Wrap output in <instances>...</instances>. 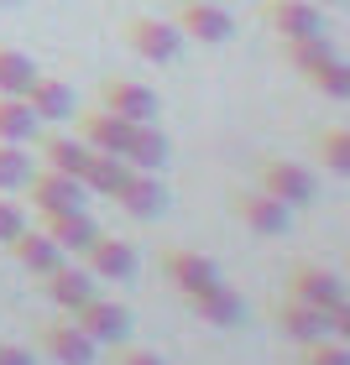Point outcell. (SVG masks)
Returning a JSON list of instances; mask_svg holds the SVG:
<instances>
[{
    "label": "cell",
    "instance_id": "cell-30",
    "mask_svg": "<svg viewBox=\"0 0 350 365\" xmlns=\"http://www.w3.org/2000/svg\"><path fill=\"white\" fill-rule=\"evenodd\" d=\"M298 365H350V344L335 334L309 339V344H298Z\"/></svg>",
    "mask_w": 350,
    "mask_h": 365
},
{
    "label": "cell",
    "instance_id": "cell-8",
    "mask_svg": "<svg viewBox=\"0 0 350 365\" xmlns=\"http://www.w3.org/2000/svg\"><path fill=\"white\" fill-rule=\"evenodd\" d=\"M230 214L251 230V235H282L293 220V209L282 204V198H272L266 188H241V193H230Z\"/></svg>",
    "mask_w": 350,
    "mask_h": 365
},
{
    "label": "cell",
    "instance_id": "cell-26",
    "mask_svg": "<svg viewBox=\"0 0 350 365\" xmlns=\"http://www.w3.org/2000/svg\"><path fill=\"white\" fill-rule=\"evenodd\" d=\"M31 173H37V157L26 152V141H0V188H26Z\"/></svg>",
    "mask_w": 350,
    "mask_h": 365
},
{
    "label": "cell",
    "instance_id": "cell-1",
    "mask_svg": "<svg viewBox=\"0 0 350 365\" xmlns=\"http://www.w3.org/2000/svg\"><path fill=\"white\" fill-rule=\"evenodd\" d=\"M121 42L141 63H178V53H183L189 37H183L173 21H162V16H126L121 21Z\"/></svg>",
    "mask_w": 350,
    "mask_h": 365
},
{
    "label": "cell",
    "instance_id": "cell-22",
    "mask_svg": "<svg viewBox=\"0 0 350 365\" xmlns=\"http://www.w3.org/2000/svg\"><path fill=\"white\" fill-rule=\"evenodd\" d=\"M94 146H84L79 136H42L37 141V168H53V173H69L84 182V168H89Z\"/></svg>",
    "mask_w": 350,
    "mask_h": 365
},
{
    "label": "cell",
    "instance_id": "cell-35",
    "mask_svg": "<svg viewBox=\"0 0 350 365\" xmlns=\"http://www.w3.org/2000/svg\"><path fill=\"white\" fill-rule=\"evenodd\" d=\"M314 6H324V11H340V6H350V0H314Z\"/></svg>",
    "mask_w": 350,
    "mask_h": 365
},
{
    "label": "cell",
    "instance_id": "cell-20",
    "mask_svg": "<svg viewBox=\"0 0 350 365\" xmlns=\"http://www.w3.org/2000/svg\"><path fill=\"white\" fill-rule=\"evenodd\" d=\"M6 251H11L16 267L31 272V277H47V272H53L58 261H63V251H58L53 240H47V230H42V225H37V230L26 225L21 235H11V240H6Z\"/></svg>",
    "mask_w": 350,
    "mask_h": 365
},
{
    "label": "cell",
    "instance_id": "cell-18",
    "mask_svg": "<svg viewBox=\"0 0 350 365\" xmlns=\"http://www.w3.org/2000/svg\"><path fill=\"white\" fill-rule=\"evenodd\" d=\"M183 303H189L194 319L209 324V329H236V324H241V292L230 287V282H209L204 292L183 297Z\"/></svg>",
    "mask_w": 350,
    "mask_h": 365
},
{
    "label": "cell",
    "instance_id": "cell-31",
    "mask_svg": "<svg viewBox=\"0 0 350 365\" xmlns=\"http://www.w3.org/2000/svg\"><path fill=\"white\" fill-rule=\"evenodd\" d=\"M110 365H168L157 350H141V344H110Z\"/></svg>",
    "mask_w": 350,
    "mask_h": 365
},
{
    "label": "cell",
    "instance_id": "cell-6",
    "mask_svg": "<svg viewBox=\"0 0 350 365\" xmlns=\"http://www.w3.org/2000/svg\"><path fill=\"white\" fill-rule=\"evenodd\" d=\"M69 319L84 329L94 344H121V339H131V329H136V324H131V308H126V303H115V297H99V292L89 297V303H79Z\"/></svg>",
    "mask_w": 350,
    "mask_h": 365
},
{
    "label": "cell",
    "instance_id": "cell-25",
    "mask_svg": "<svg viewBox=\"0 0 350 365\" xmlns=\"http://www.w3.org/2000/svg\"><path fill=\"white\" fill-rule=\"evenodd\" d=\"M31 78H37V63H31L21 47L0 42V94H26Z\"/></svg>",
    "mask_w": 350,
    "mask_h": 365
},
{
    "label": "cell",
    "instance_id": "cell-3",
    "mask_svg": "<svg viewBox=\"0 0 350 365\" xmlns=\"http://www.w3.org/2000/svg\"><path fill=\"white\" fill-rule=\"evenodd\" d=\"M256 188H266L272 198H282L288 209H309V204H314V193H319V182H314L309 168H298V162L256 157Z\"/></svg>",
    "mask_w": 350,
    "mask_h": 365
},
{
    "label": "cell",
    "instance_id": "cell-11",
    "mask_svg": "<svg viewBox=\"0 0 350 365\" xmlns=\"http://www.w3.org/2000/svg\"><path fill=\"white\" fill-rule=\"evenodd\" d=\"M115 204H121V214H131V220H157L162 209H168V182H162V173H141V168H131L126 182L110 193Z\"/></svg>",
    "mask_w": 350,
    "mask_h": 365
},
{
    "label": "cell",
    "instance_id": "cell-24",
    "mask_svg": "<svg viewBox=\"0 0 350 365\" xmlns=\"http://www.w3.org/2000/svg\"><path fill=\"white\" fill-rule=\"evenodd\" d=\"M304 84H309V89H319L324 99H350V63L329 53L324 63H314V68L304 73Z\"/></svg>",
    "mask_w": 350,
    "mask_h": 365
},
{
    "label": "cell",
    "instance_id": "cell-14",
    "mask_svg": "<svg viewBox=\"0 0 350 365\" xmlns=\"http://www.w3.org/2000/svg\"><path fill=\"white\" fill-rule=\"evenodd\" d=\"M84 267H89L94 282H131L136 277V251H131V240H115V235L99 230L84 251Z\"/></svg>",
    "mask_w": 350,
    "mask_h": 365
},
{
    "label": "cell",
    "instance_id": "cell-13",
    "mask_svg": "<svg viewBox=\"0 0 350 365\" xmlns=\"http://www.w3.org/2000/svg\"><path fill=\"white\" fill-rule=\"evenodd\" d=\"M162 277L173 282V292L194 297V292H204L209 282H220V267H214L209 256L189 251V245H168V251H162Z\"/></svg>",
    "mask_w": 350,
    "mask_h": 365
},
{
    "label": "cell",
    "instance_id": "cell-10",
    "mask_svg": "<svg viewBox=\"0 0 350 365\" xmlns=\"http://www.w3.org/2000/svg\"><path fill=\"white\" fill-rule=\"evenodd\" d=\"M282 292H288V297H304V303H314V308L329 313V308L345 297V282L329 272V267H319V261H293L288 277H282Z\"/></svg>",
    "mask_w": 350,
    "mask_h": 365
},
{
    "label": "cell",
    "instance_id": "cell-12",
    "mask_svg": "<svg viewBox=\"0 0 350 365\" xmlns=\"http://www.w3.org/2000/svg\"><path fill=\"white\" fill-rule=\"evenodd\" d=\"M69 120H74V136L84 141V146H94V152H110V157H121V152H126V141H131V120L110 115L105 105L74 110Z\"/></svg>",
    "mask_w": 350,
    "mask_h": 365
},
{
    "label": "cell",
    "instance_id": "cell-5",
    "mask_svg": "<svg viewBox=\"0 0 350 365\" xmlns=\"http://www.w3.org/2000/svg\"><path fill=\"white\" fill-rule=\"evenodd\" d=\"M99 105H105L110 115H121V120L141 125V120H157L162 115V99L152 84H141V78H99Z\"/></svg>",
    "mask_w": 350,
    "mask_h": 365
},
{
    "label": "cell",
    "instance_id": "cell-37",
    "mask_svg": "<svg viewBox=\"0 0 350 365\" xmlns=\"http://www.w3.org/2000/svg\"><path fill=\"white\" fill-rule=\"evenodd\" d=\"M345 267H350V256H345Z\"/></svg>",
    "mask_w": 350,
    "mask_h": 365
},
{
    "label": "cell",
    "instance_id": "cell-34",
    "mask_svg": "<svg viewBox=\"0 0 350 365\" xmlns=\"http://www.w3.org/2000/svg\"><path fill=\"white\" fill-rule=\"evenodd\" d=\"M0 365H37L26 344H0Z\"/></svg>",
    "mask_w": 350,
    "mask_h": 365
},
{
    "label": "cell",
    "instance_id": "cell-15",
    "mask_svg": "<svg viewBox=\"0 0 350 365\" xmlns=\"http://www.w3.org/2000/svg\"><path fill=\"white\" fill-rule=\"evenodd\" d=\"M42 292H47V303H53V308L74 313L79 303H89V297H94V277H89L84 261H69V256H63L58 267L42 277Z\"/></svg>",
    "mask_w": 350,
    "mask_h": 365
},
{
    "label": "cell",
    "instance_id": "cell-28",
    "mask_svg": "<svg viewBox=\"0 0 350 365\" xmlns=\"http://www.w3.org/2000/svg\"><path fill=\"white\" fill-rule=\"evenodd\" d=\"M126 173H131V168H126L121 157H110V152H94V157H89V168H84V188L110 198V193L126 182Z\"/></svg>",
    "mask_w": 350,
    "mask_h": 365
},
{
    "label": "cell",
    "instance_id": "cell-33",
    "mask_svg": "<svg viewBox=\"0 0 350 365\" xmlns=\"http://www.w3.org/2000/svg\"><path fill=\"white\" fill-rule=\"evenodd\" d=\"M324 319H329V334H335V339H345V344H350V297H340V303H335V308H329V313H324Z\"/></svg>",
    "mask_w": 350,
    "mask_h": 365
},
{
    "label": "cell",
    "instance_id": "cell-7",
    "mask_svg": "<svg viewBox=\"0 0 350 365\" xmlns=\"http://www.w3.org/2000/svg\"><path fill=\"white\" fill-rule=\"evenodd\" d=\"M37 350L53 355L58 365H94L99 344H94L74 319H42V324H37Z\"/></svg>",
    "mask_w": 350,
    "mask_h": 365
},
{
    "label": "cell",
    "instance_id": "cell-21",
    "mask_svg": "<svg viewBox=\"0 0 350 365\" xmlns=\"http://www.w3.org/2000/svg\"><path fill=\"white\" fill-rule=\"evenodd\" d=\"M21 99L31 105V115H37V120H69V115H74V89L63 84L58 73H42V68H37V78L26 84Z\"/></svg>",
    "mask_w": 350,
    "mask_h": 365
},
{
    "label": "cell",
    "instance_id": "cell-29",
    "mask_svg": "<svg viewBox=\"0 0 350 365\" xmlns=\"http://www.w3.org/2000/svg\"><path fill=\"white\" fill-rule=\"evenodd\" d=\"M329 53H335V47H329V37H298V42H282V63H288L298 78H304L314 63H324Z\"/></svg>",
    "mask_w": 350,
    "mask_h": 365
},
{
    "label": "cell",
    "instance_id": "cell-19",
    "mask_svg": "<svg viewBox=\"0 0 350 365\" xmlns=\"http://www.w3.org/2000/svg\"><path fill=\"white\" fill-rule=\"evenodd\" d=\"M121 162L126 168H141V173H162L173 162V141L157 130V120H141V125H131V141H126Z\"/></svg>",
    "mask_w": 350,
    "mask_h": 365
},
{
    "label": "cell",
    "instance_id": "cell-23",
    "mask_svg": "<svg viewBox=\"0 0 350 365\" xmlns=\"http://www.w3.org/2000/svg\"><path fill=\"white\" fill-rule=\"evenodd\" d=\"M37 115L21 94H0V141H31L37 136Z\"/></svg>",
    "mask_w": 350,
    "mask_h": 365
},
{
    "label": "cell",
    "instance_id": "cell-27",
    "mask_svg": "<svg viewBox=\"0 0 350 365\" xmlns=\"http://www.w3.org/2000/svg\"><path fill=\"white\" fill-rule=\"evenodd\" d=\"M314 152H319V162H324L335 178H350V130H345V125L319 130V136H314Z\"/></svg>",
    "mask_w": 350,
    "mask_h": 365
},
{
    "label": "cell",
    "instance_id": "cell-16",
    "mask_svg": "<svg viewBox=\"0 0 350 365\" xmlns=\"http://www.w3.org/2000/svg\"><path fill=\"white\" fill-rule=\"evenodd\" d=\"M272 324L288 334L293 344H309V339H324L329 334V319H324V308H314L304 303V297H288L282 292L277 303H272Z\"/></svg>",
    "mask_w": 350,
    "mask_h": 365
},
{
    "label": "cell",
    "instance_id": "cell-17",
    "mask_svg": "<svg viewBox=\"0 0 350 365\" xmlns=\"http://www.w3.org/2000/svg\"><path fill=\"white\" fill-rule=\"evenodd\" d=\"M42 230H47V240H53L63 256H84L89 240L99 235V225L89 220V209H58V214H42Z\"/></svg>",
    "mask_w": 350,
    "mask_h": 365
},
{
    "label": "cell",
    "instance_id": "cell-9",
    "mask_svg": "<svg viewBox=\"0 0 350 365\" xmlns=\"http://www.w3.org/2000/svg\"><path fill=\"white\" fill-rule=\"evenodd\" d=\"M26 198L37 214H58V209H84L89 204V188L69 173H53V168H37L26 178Z\"/></svg>",
    "mask_w": 350,
    "mask_h": 365
},
{
    "label": "cell",
    "instance_id": "cell-32",
    "mask_svg": "<svg viewBox=\"0 0 350 365\" xmlns=\"http://www.w3.org/2000/svg\"><path fill=\"white\" fill-rule=\"evenodd\" d=\"M26 230V204H16V198H0V245L11 235H21Z\"/></svg>",
    "mask_w": 350,
    "mask_h": 365
},
{
    "label": "cell",
    "instance_id": "cell-2",
    "mask_svg": "<svg viewBox=\"0 0 350 365\" xmlns=\"http://www.w3.org/2000/svg\"><path fill=\"white\" fill-rule=\"evenodd\" d=\"M256 16L266 21L277 42H298V37H324V6L314 0H261Z\"/></svg>",
    "mask_w": 350,
    "mask_h": 365
},
{
    "label": "cell",
    "instance_id": "cell-36",
    "mask_svg": "<svg viewBox=\"0 0 350 365\" xmlns=\"http://www.w3.org/2000/svg\"><path fill=\"white\" fill-rule=\"evenodd\" d=\"M0 6H16V0H0Z\"/></svg>",
    "mask_w": 350,
    "mask_h": 365
},
{
    "label": "cell",
    "instance_id": "cell-4",
    "mask_svg": "<svg viewBox=\"0 0 350 365\" xmlns=\"http://www.w3.org/2000/svg\"><path fill=\"white\" fill-rule=\"evenodd\" d=\"M173 26L183 31V37L204 42V47H220L236 37V16H230L225 6H214V0H173Z\"/></svg>",
    "mask_w": 350,
    "mask_h": 365
}]
</instances>
